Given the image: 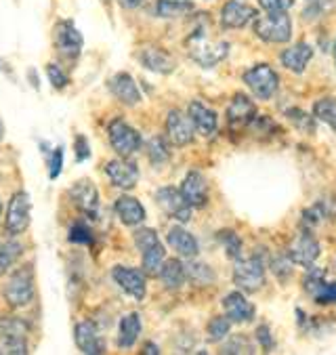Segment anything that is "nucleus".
<instances>
[{
  "mask_svg": "<svg viewBox=\"0 0 336 355\" xmlns=\"http://www.w3.org/2000/svg\"><path fill=\"white\" fill-rule=\"evenodd\" d=\"M30 332V324L21 318L15 315H5L0 318V334H17V336H26Z\"/></svg>",
  "mask_w": 336,
  "mask_h": 355,
  "instance_id": "nucleus-35",
  "label": "nucleus"
},
{
  "mask_svg": "<svg viewBox=\"0 0 336 355\" xmlns=\"http://www.w3.org/2000/svg\"><path fill=\"white\" fill-rule=\"evenodd\" d=\"M0 212H3V202H0Z\"/></svg>",
  "mask_w": 336,
  "mask_h": 355,
  "instance_id": "nucleus-53",
  "label": "nucleus"
},
{
  "mask_svg": "<svg viewBox=\"0 0 336 355\" xmlns=\"http://www.w3.org/2000/svg\"><path fill=\"white\" fill-rule=\"evenodd\" d=\"M288 257L297 265L311 267L319 257V242L315 240V236L309 230H305L292 238V242L288 246Z\"/></svg>",
  "mask_w": 336,
  "mask_h": 355,
  "instance_id": "nucleus-11",
  "label": "nucleus"
},
{
  "mask_svg": "<svg viewBox=\"0 0 336 355\" xmlns=\"http://www.w3.org/2000/svg\"><path fill=\"white\" fill-rule=\"evenodd\" d=\"M254 34L265 40V42H288L292 38V21L286 15V11L282 13H267L265 17L254 19Z\"/></svg>",
  "mask_w": 336,
  "mask_h": 355,
  "instance_id": "nucleus-4",
  "label": "nucleus"
},
{
  "mask_svg": "<svg viewBox=\"0 0 336 355\" xmlns=\"http://www.w3.org/2000/svg\"><path fill=\"white\" fill-rule=\"evenodd\" d=\"M189 118L193 122V126L197 128V132H202L204 137H211L215 130H217V114L206 107L204 103H200V101H191L189 103Z\"/></svg>",
  "mask_w": 336,
  "mask_h": 355,
  "instance_id": "nucleus-24",
  "label": "nucleus"
},
{
  "mask_svg": "<svg viewBox=\"0 0 336 355\" xmlns=\"http://www.w3.org/2000/svg\"><path fill=\"white\" fill-rule=\"evenodd\" d=\"M61 166H63V150L61 148H55L53 150V156H51V164H48V177L51 179H57L61 175Z\"/></svg>",
  "mask_w": 336,
  "mask_h": 355,
  "instance_id": "nucleus-45",
  "label": "nucleus"
},
{
  "mask_svg": "<svg viewBox=\"0 0 336 355\" xmlns=\"http://www.w3.org/2000/svg\"><path fill=\"white\" fill-rule=\"evenodd\" d=\"M46 76H48V80H51V85H53V89H65L67 87V76L63 74V69L57 65V63H48L46 65Z\"/></svg>",
  "mask_w": 336,
  "mask_h": 355,
  "instance_id": "nucleus-42",
  "label": "nucleus"
},
{
  "mask_svg": "<svg viewBox=\"0 0 336 355\" xmlns=\"http://www.w3.org/2000/svg\"><path fill=\"white\" fill-rule=\"evenodd\" d=\"M112 277L118 286L132 297L134 301H143L145 293H148V284H145V273L141 269H132V267H124V265H116L112 269Z\"/></svg>",
  "mask_w": 336,
  "mask_h": 355,
  "instance_id": "nucleus-9",
  "label": "nucleus"
},
{
  "mask_svg": "<svg viewBox=\"0 0 336 355\" xmlns=\"http://www.w3.org/2000/svg\"><path fill=\"white\" fill-rule=\"evenodd\" d=\"M139 61L143 67L152 69L156 74H170L175 69V59L160 46H148L139 53Z\"/></svg>",
  "mask_w": 336,
  "mask_h": 355,
  "instance_id": "nucleus-23",
  "label": "nucleus"
},
{
  "mask_svg": "<svg viewBox=\"0 0 336 355\" xmlns=\"http://www.w3.org/2000/svg\"><path fill=\"white\" fill-rule=\"evenodd\" d=\"M305 291L315 299L319 305H332L336 303V282H326L321 269H309L307 275L303 277Z\"/></svg>",
  "mask_w": 336,
  "mask_h": 355,
  "instance_id": "nucleus-13",
  "label": "nucleus"
},
{
  "mask_svg": "<svg viewBox=\"0 0 336 355\" xmlns=\"http://www.w3.org/2000/svg\"><path fill=\"white\" fill-rule=\"evenodd\" d=\"M122 3H124L126 7H137V5L141 3V0H122Z\"/></svg>",
  "mask_w": 336,
  "mask_h": 355,
  "instance_id": "nucleus-50",
  "label": "nucleus"
},
{
  "mask_svg": "<svg viewBox=\"0 0 336 355\" xmlns=\"http://www.w3.org/2000/svg\"><path fill=\"white\" fill-rule=\"evenodd\" d=\"M187 51L189 57L202 65V67H215L217 63H221L227 55H229V42H213L206 38L204 30H197L187 38Z\"/></svg>",
  "mask_w": 336,
  "mask_h": 355,
  "instance_id": "nucleus-1",
  "label": "nucleus"
},
{
  "mask_svg": "<svg viewBox=\"0 0 336 355\" xmlns=\"http://www.w3.org/2000/svg\"><path fill=\"white\" fill-rule=\"evenodd\" d=\"M164 257H166V250H164L162 242H158V244L150 246L148 250H143V273L145 275H158L160 269H162Z\"/></svg>",
  "mask_w": 336,
  "mask_h": 355,
  "instance_id": "nucleus-30",
  "label": "nucleus"
},
{
  "mask_svg": "<svg viewBox=\"0 0 336 355\" xmlns=\"http://www.w3.org/2000/svg\"><path fill=\"white\" fill-rule=\"evenodd\" d=\"M32 219V200L26 191L13 193L9 200L7 217H5V230L9 236H19L28 230Z\"/></svg>",
  "mask_w": 336,
  "mask_h": 355,
  "instance_id": "nucleus-7",
  "label": "nucleus"
},
{
  "mask_svg": "<svg viewBox=\"0 0 336 355\" xmlns=\"http://www.w3.org/2000/svg\"><path fill=\"white\" fill-rule=\"evenodd\" d=\"M70 196H72L74 204L85 212V215L97 217V212H99V193H97V187L91 181H87V179L78 181L70 189Z\"/></svg>",
  "mask_w": 336,
  "mask_h": 355,
  "instance_id": "nucleus-18",
  "label": "nucleus"
},
{
  "mask_svg": "<svg viewBox=\"0 0 336 355\" xmlns=\"http://www.w3.org/2000/svg\"><path fill=\"white\" fill-rule=\"evenodd\" d=\"M105 175L109 177L112 185L120 187V189H132L139 181V168L130 160H112L105 164Z\"/></svg>",
  "mask_w": 336,
  "mask_h": 355,
  "instance_id": "nucleus-15",
  "label": "nucleus"
},
{
  "mask_svg": "<svg viewBox=\"0 0 336 355\" xmlns=\"http://www.w3.org/2000/svg\"><path fill=\"white\" fill-rule=\"evenodd\" d=\"M254 17H256L254 7L240 3V0H229V3H225L221 9V24L227 30H240L246 24H250Z\"/></svg>",
  "mask_w": 336,
  "mask_h": 355,
  "instance_id": "nucleus-16",
  "label": "nucleus"
},
{
  "mask_svg": "<svg viewBox=\"0 0 336 355\" xmlns=\"http://www.w3.org/2000/svg\"><path fill=\"white\" fill-rule=\"evenodd\" d=\"M185 275L197 286H209L215 282V271L206 263H187L185 265Z\"/></svg>",
  "mask_w": 336,
  "mask_h": 355,
  "instance_id": "nucleus-33",
  "label": "nucleus"
},
{
  "mask_svg": "<svg viewBox=\"0 0 336 355\" xmlns=\"http://www.w3.org/2000/svg\"><path fill=\"white\" fill-rule=\"evenodd\" d=\"M70 242L74 244H93V234H91V227L85 225V223H76L70 227Z\"/></svg>",
  "mask_w": 336,
  "mask_h": 355,
  "instance_id": "nucleus-41",
  "label": "nucleus"
},
{
  "mask_svg": "<svg viewBox=\"0 0 336 355\" xmlns=\"http://www.w3.org/2000/svg\"><path fill=\"white\" fill-rule=\"evenodd\" d=\"M181 196L185 198V202L191 208L206 206V202H209V183H206L204 175L197 173V171L187 173L183 183H181Z\"/></svg>",
  "mask_w": 336,
  "mask_h": 355,
  "instance_id": "nucleus-14",
  "label": "nucleus"
},
{
  "mask_svg": "<svg viewBox=\"0 0 336 355\" xmlns=\"http://www.w3.org/2000/svg\"><path fill=\"white\" fill-rule=\"evenodd\" d=\"M141 334V315L139 313H128L120 320V328H118V347L122 349H130L134 343H137Z\"/></svg>",
  "mask_w": 336,
  "mask_h": 355,
  "instance_id": "nucleus-26",
  "label": "nucleus"
},
{
  "mask_svg": "<svg viewBox=\"0 0 336 355\" xmlns=\"http://www.w3.org/2000/svg\"><path fill=\"white\" fill-rule=\"evenodd\" d=\"M3 139H5V122L0 120V144H3Z\"/></svg>",
  "mask_w": 336,
  "mask_h": 355,
  "instance_id": "nucleus-51",
  "label": "nucleus"
},
{
  "mask_svg": "<svg viewBox=\"0 0 336 355\" xmlns=\"http://www.w3.org/2000/svg\"><path fill=\"white\" fill-rule=\"evenodd\" d=\"M21 252H24V246L17 240H7L0 244V273L9 271L17 263Z\"/></svg>",
  "mask_w": 336,
  "mask_h": 355,
  "instance_id": "nucleus-32",
  "label": "nucleus"
},
{
  "mask_svg": "<svg viewBox=\"0 0 336 355\" xmlns=\"http://www.w3.org/2000/svg\"><path fill=\"white\" fill-rule=\"evenodd\" d=\"M258 5L267 13H282L294 5V0H258Z\"/></svg>",
  "mask_w": 336,
  "mask_h": 355,
  "instance_id": "nucleus-43",
  "label": "nucleus"
},
{
  "mask_svg": "<svg viewBox=\"0 0 336 355\" xmlns=\"http://www.w3.org/2000/svg\"><path fill=\"white\" fill-rule=\"evenodd\" d=\"M290 263H292V261H288V259L280 257V259H276V261L272 263V267H274L276 275L284 279V277H288V275L292 273V267H290Z\"/></svg>",
  "mask_w": 336,
  "mask_h": 355,
  "instance_id": "nucleus-47",
  "label": "nucleus"
},
{
  "mask_svg": "<svg viewBox=\"0 0 336 355\" xmlns=\"http://www.w3.org/2000/svg\"><path fill=\"white\" fill-rule=\"evenodd\" d=\"M328 7H332V0H307V9H305V17H319Z\"/></svg>",
  "mask_w": 336,
  "mask_h": 355,
  "instance_id": "nucleus-44",
  "label": "nucleus"
},
{
  "mask_svg": "<svg viewBox=\"0 0 336 355\" xmlns=\"http://www.w3.org/2000/svg\"><path fill=\"white\" fill-rule=\"evenodd\" d=\"M166 240H168V244L173 246V250H177L181 257L191 259V257L197 254V240H195L189 232H185L183 227H179V225H177V227H170Z\"/></svg>",
  "mask_w": 336,
  "mask_h": 355,
  "instance_id": "nucleus-28",
  "label": "nucleus"
},
{
  "mask_svg": "<svg viewBox=\"0 0 336 355\" xmlns=\"http://www.w3.org/2000/svg\"><path fill=\"white\" fill-rule=\"evenodd\" d=\"M53 38H55V46L59 49V53L63 57H78L82 53V46H85V38L82 34L78 32V28L72 24V21H57L55 28H53Z\"/></svg>",
  "mask_w": 336,
  "mask_h": 355,
  "instance_id": "nucleus-8",
  "label": "nucleus"
},
{
  "mask_svg": "<svg viewBox=\"0 0 336 355\" xmlns=\"http://www.w3.org/2000/svg\"><path fill=\"white\" fill-rule=\"evenodd\" d=\"M166 135L170 139V144L177 148H185L189 146L193 137H195V126L189 118V114L185 116L179 110H170L168 118H166Z\"/></svg>",
  "mask_w": 336,
  "mask_h": 355,
  "instance_id": "nucleus-12",
  "label": "nucleus"
},
{
  "mask_svg": "<svg viewBox=\"0 0 336 355\" xmlns=\"http://www.w3.org/2000/svg\"><path fill=\"white\" fill-rule=\"evenodd\" d=\"M74 148H76V160H78V162H82V160H87V158L91 156V146H89V141H87L85 135H78V137H76Z\"/></svg>",
  "mask_w": 336,
  "mask_h": 355,
  "instance_id": "nucleus-46",
  "label": "nucleus"
},
{
  "mask_svg": "<svg viewBox=\"0 0 336 355\" xmlns=\"http://www.w3.org/2000/svg\"><path fill=\"white\" fill-rule=\"evenodd\" d=\"M223 309L231 324H248L254 320V305L242 293H229L223 299Z\"/></svg>",
  "mask_w": 336,
  "mask_h": 355,
  "instance_id": "nucleus-19",
  "label": "nucleus"
},
{
  "mask_svg": "<svg viewBox=\"0 0 336 355\" xmlns=\"http://www.w3.org/2000/svg\"><path fill=\"white\" fill-rule=\"evenodd\" d=\"M233 282L240 291L256 293L265 284V261L260 254H252L248 259H238L233 267Z\"/></svg>",
  "mask_w": 336,
  "mask_h": 355,
  "instance_id": "nucleus-3",
  "label": "nucleus"
},
{
  "mask_svg": "<svg viewBox=\"0 0 336 355\" xmlns=\"http://www.w3.org/2000/svg\"><path fill=\"white\" fill-rule=\"evenodd\" d=\"M109 91L124 105H137L141 101V93H139L137 83H134L132 76L126 72H120L109 80Z\"/></svg>",
  "mask_w": 336,
  "mask_h": 355,
  "instance_id": "nucleus-20",
  "label": "nucleus"
},
{
  "mask_svg": "<svg viewBox=\"0 0 336 355\" xmlns=\"http://www.w3.org/2000/svg\"><path fill=\"white\" fill-rule=\"evenodd\" d=\"M219 242L223 244V248H225L229 259L238 261L242 257V240H240V236L236 232H221L219 234Z\"/></svg>",
  "mask_w": 336,
  "mask_h": 355,
  "instance_id": "nucleus-37",
  "label": "nucleus"
},
{
  "mask_svg": "<svg viewBox=\"0 0 336 355\" xmlns=\"http://www.w3.org/2000/svg\"><path fill=\"white\" fill-rule=\"evenodd\" d=\"M286 116H288V120H290L297 128H301L303 132H313V130H315V116H309V114H305L303 110H288Z\"/></svg>",
  "mask_w": 336,
  "mask_h": 355,
  "instance_id": "nucleus-39",
  "label": "nucleus"
},
{
  "mask_svg": "<svg viewBox=\"0 0 336 355\" xmlns=\"http://www.w3.org/2000/svg\"><path fill=\"white\" fill-rule=\"evenodd\" d=\"M158 17L164 19H173V17H181L193 11V5L187 3V0H156V7H154Z\"/></svg>",
  "mask_w": 336,
  "mask_h": 355,
  "instance_id": "nucleus-29",
  "label": "nucleus"
},
{
  "mask_svg": "<svg viewBox=\"0 0 336 355\" xmlns=\"http://www.w3.org/2000/svg\"><path fill=\"white\" fill-rule=\"evenodd\" d=\"M229 328H231V322H229V318L225 315H217V318H213L211 322H209V340H213V343H219V340H223L227 334H229Z\"/></svg>",
  "mask_w": 336,
  "mask_h": 355,
  "instance_id": "nucleus-38",
  "label": "nucleus"
},
{
  "mask_svg": "<svg viewBox=\"0 0 336 355\" xmlns=\"http://www.w3.org/2000/svg\"><path fill=\"white\" fill-rule=\"evenodd\" d=\"M74 340H76V347L82 353H89V355L105 353V343L99 336V332H97V328H95L93 322H80V324H76V328H74Z\"/></svg>",
  "mask_w": 336,
  "mask_h": 355,
  "instance_id": "nucleus-17",
  "label": "nucleus"
},
{
  "mask_svg": "<svg viewBox=\"0 0 336 355\" xmlns=\"http://www.w3.org/2000/svg\"><path fill=\"white\" fill-rule=\"evenodd\" d=\"M28 343L24 336L17 334H3L0 336V355H26Z\"/></svg>",
  "mask_w": 336,
  "mask_h": 355,
  "instance_id": "nucleus-34",
  "label": "nucleus"
},
{
  "mask_svg": "<svg viewBox=\"0 0 336 355\" xmlns=\"http://www.w3.org/2000/svg\"><path fill=\"white\" fill-rule=\"evenodd\" d=\"M107 135H109V144L114 152L122 158H128L134 152L141 150V144H143L141 135L124 120H112L107 126Z\"/></svg>",
  "mask_w": 336,
  "mask_h": 355,
  "instance_id": "nucleus-6",
  "label": "nucleus"
},
{
  "mask_svg": "<svg viewBox=\"0 0 336 355\" xmlns=\"http://www.w3.org/2000/svg\"><path fill=\"white\" fill-rule=\"evenodd\" d=\"M334 61H336V42H334Z\"/></svg>",
  "mask_w": 336,
  "mask_h": 355,
  "instance_id": "nucleus-52",
  "label": "nucleus"
},
{
  "mask_svg": "<svg viewBox=\"0 0 336 355\" xmlns=\"http://www.w3.org/2000/svg\"><path fill=\"white\" fill-rule=\"evenodd\" d=\"M313 116L328 124L330 128L336 130V99L334 97H324L313 103Z\"/></svg>",
  "mask_w": 336,
  "mask_h": 355,
  "instance_id": "nucleus-31",
  "label": "nucleus"
},
{
  "mask_svg": "<svg viewBox=\"0 0 336 355\" xmlns=\"http://www.w3.org/2000/svg\"><path fill=\"white\" fill-rule=\"evenodd\" d=\"M114 210H116L118 219L124 225L134 227V225H141L145 221V208H143V204L137 198H132V196H120L116 200Z\"/></svg>",
  "mask_w": 336,
  "mask_h": 355,
  "instance_id": "nucleus-21",
  "label": "nucleus"
},
{
  "mask_svg": "<svg viewBox=\"0 0 336 355\" xmlns=\"http://www.w3.org/2000/svg\"><path fill=\"white\" fill-rule=\"evenodd\" d=\"M256 338H258V343L263 345V349H274V338H272V334H269V326H258V330H256Z\"/></svg>",
  "mask_w": 336,
  "mask_h": 355,
  "instance_id": "nucleus-48",
  "label": "nucleus"
},
{
  "mask_svg": "<svg viewBox=\"0 0 336 355\" xmlns=\"http://www.w3.org/2000/svg\"><path fill=\"white\" fill-rule=\"evenodd\" d=\"M311 59H313V49L307 42H299V44H294V46H290V49H286L282 53L284 67L290 69V72H294V74H303Z\"/></svg>",
  "mask_w": 336,
  "mask_h": 355,
  "instance_id": "nucleus-25",
  "label": "nucleus"
},
{
  "mask_svg": "<svg viewBox=\"0 0 336 355\" xmlns=\"http://www.w3.org/2000/svg\"><path fill=\"white\" fill-rule=\"evenodd\" d=\"M132 240H134V246H137L141 252L143 250H148L150 246H154V244H158L160 240H158V234L154 232V230H150V227H141V230H137L132 234Z\"/></svg>",
  "mask_w": 336,
  "mask_h": 355,
  "instance_id": "nucleus-40",
  "label": "nucleus"
},
{
  "mask_svg": "<svg viewBox=\"0 0 336 355\" xmlns=\"http://www.w3.org/2000/svg\"><path fill=\"white\" fill-rule=\"evenodd\" d=\"M158 275H160V279H162V284H164V288H166V291H179V288L183 286V284H185V279H187V275H185V265H183L179 259H168V261H164Z\"/></svg>",
  "mask_w": 336,
  "mask_h": 355,
  "instance_id": "nucleus-27",
  "label": "nucleus"
},
{
  "mask_svg": "<svg viewBox=\"0 0 336 355\" xmlns=\"http://www.w3.org/2000/svg\"><path fill=\"white\" fill-rule=\"evenodd\" d=\"M244 83L248 85V89L252 91V95L256 99H272L274 93L278 91L280 78L276 74V69L267 63H256L250 69L244 72Z\"/></svg>",
  "mask_w": 336,
  "mask_h": 355,
  "instance_id": "nucleus-5",
  "label": "nucleus"
},
{
  "mask_svg": "<svg viewBox=\"0 0 336 355\" xmlns=\"http://www.w3.org/2000/svg\"><path fill=\"white\" fill-rule=\"evenodd\" d=\"M36 279H34V267L24 265L17 271L11 273L7 286H5V299L11 307H26L34 301L36 295Z\"/></svg>",
  "mask_w": 336,
  "mask_h": 355,
  "instance_id": "nucleus-2",
  "label": "nucleus"
},
{
  "mask_svg": "<svg viewBox=\"0 0 336 355\" xmlns=\"http://www.w3.org/2000/svg\"><path fill=\"white\" fill-rule=\"evenodd\" d=\"M143 353H152V355H154V353H160V351H158V347H156V345L148 343V345H145V349H143Z\"/></svg>",
  "mask_w": 336,
  "mask_h": 355,
  "instance_id": "nucleus-49",
  "label": "nucleus"
},
{
  "mask_svg": "<svg viewBox=\"0 0 336 355\" xmlns=\"http://www.w3.org/2000/svg\"><path fill=\"white\" fill-rule=\"evenodd\" d=\"M256 118V107L246 95H236L227 107V122L231 126H248Z\"/></svg>",
  "mask_w": 336,
  "mask_h": 355,
  "instance_id": "nucleus-22",
  "label": "nucleus"
},
{
  "mask_svg": "<svg viewBox=\"0 0 336 355\" xmlns=\"http://www.w3.org/2000/svg\"><path fill=\"white\" fill-rule=\"evenodd\" d=\"M148 156L154 164H164L168 158H170V152H168V146H166V141L162 137H154L150 139V144H148Z\"/></svg>",
  "mask_w": 336,
  "mask_h": 355,
  "instance_id": "nucleus-36",
  "label": "nucleus"
},
{
  "mask_svg": "<svg viewBox=\"0 0 336 355\" xmlns=\"http://www.w3.org/2000/svg\"><path fill=\"white\" fill-rule=\"evenodd\" d=\"M156 202L170 219H177L179 223H187L191 219V206L181 196V189L162 187L156 191Z\"/></svg>",
  "mask_w": 336,
  "mask_h": 355,
  "instance_id": "nucleus-10",
  "label": "nucleus"
}]
</instances>
